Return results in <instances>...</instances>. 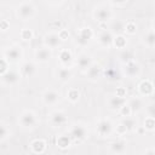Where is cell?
<instances>
[{
  "mask_svg": "<svg viewBox=\"0 0 155 155\" xmlns=\"http://www.w3.org/2000/svg\"><path fill=\"white\" fill-rule=\"evenodd\" d=\"M19 78L21 75L16 71V70H11V69H7L2 75H1V80L6 84V85H16L18 81H19Z\"/></svg>",
  "mask_w": 155,
  "mask_h": 155,
  "instance_id": "obj_15",
  "label": "cell"
},
{
  "mask_svg": "<svg viewBox=\"0 0 155 155\" xmlns=\"http://www.w3.org/2000/svg\"><path fill=\"white\" fill-rule=\"evenodd\" d=\"M113 45H115L117 48H120V50H124V48H126V46H127V39L121 34V35H116L115 38H114V41H113Z\"/></svg>",
  "mask_w": 155,
  "mask_h": 155,
  "instance_id": "obj_29",
  "label": "cell"
},
{
  "mask_svg": "<svg viewBox=\"0 0 155 155\" xmlns=\"http://www.w3.org/2000/svg\"><path fill=\"white\" fill-rule=\"evenodd\" d=\"M126 149H127V142L125 139H122V138L115 139L114 142L110 143V150L115 155H122V154H125Z\"/></svg>",
  "mask_w": 155,
  "mask_h": 155,
  "instance_id": "obj_14",
  "label": "cell"
},
{
  "mask_svg": "<svg viewBox=\"0 0 155 155\" xmlns=\"http://www.w3.org/2000/svg\"><path fill=\"white\" fill-rule=\"evenodd\" d=\"M58 61L62 64V67L64 68H70L71 62H73V54L67 48H62L58 53Z\"/></svg>",
  "mask_w": 155,
  "mask_h": 155,
  "instance_id": "obj_17",
  "label": "cell"
},
{
  "mask_svg": "<svg viewBox=\"0 0 155 155\" xmlns=\"http://www.w3.org/2000/svg\"><path fill=\"white\" fill-rule=\"evenodd\" d=\"M113 130H114V125L110 120L108 119H101L97 121V125H96V132L98 133V136L101 137H108L113 133Z\"/></svg>",
  "mask_w": 155,
  "mask_h": 155,
  "instance_id": "obj_7",
  "label": "cell"
},
{
  "mask_svg": "<svg viewBox=\"0 0 155 155\" xmlns=\"http://www.w3.org/2000/svg\"><path fill=\"white\" fill-rule=\"evenodd\" d=\"M59 92L53 90V88H48L46 91H44L41 98H42V102L44 104L46 105H54L58 101H59Z\"/></svg>",
  "mask_w": 155,
  "mask_h": 155,
  "instance_id": "obj_9",
  "label": "cell"
},
{
  "mask_svg": "<svg viewBox=\"0 0 155 155\" xmlns=\"http://www.w3.org/2000/svg\"><path fill=\"white\" fill-rule=\"evenodd\" d=\"M144 155H154V149H149L148 151H145Z\"/></svg>",
  "mask_w": 155,
  "mask_h": 155,
  "instance_id": "obj_44",
  "label": "cell"
},
{
  "mask_svg": "<svg viewBox=\"0 0 155 155\" xmlns=\"http://www.w3.org/2000/svg\"><path fill=\"white\" fill-rule=\"evenodd\" d=\"M57 34H58V36H59V39H61L62 41H64V40H67V39L69 38V33H68V30H65V29H61Z\"/></svg>",
  "mask_w": 155,
  "mask_h": 155,
  "instance_id": "obj_39",
  "label": "cell"
},
{
  "mask_svg": "<svg viewBox=\"0 0 155 155\" xmlns=\"http://www.w3.org/2000/svg\"><path fill=\"white\" fill-rule=\"evenodd\" d=\"M93 38V31L90 27H82L79 29V31L76 33L75 36V41L79 46H87L90 44V41Z\"/></svg>",
  "mask_w": 155,
  "mask_h": 155,
  "instance_id": "obj_5",
  "label": "cell"
},
{
  "mask_svg": "<svg viewBox=\"0 0 155 155\" xmlns=\"http://www.w3.org/2000/svg\"><path fill=\"white\" fill-rule=\"evenodd\" d=\"M30 149L35 154H42L46 150V143L42 139H35L30 143Z\"/></svg>",
  "mask_w": 155,
  "mask_h": 155,
  "instance_id": "obj_25",
  "label": "cell"
},
{
  "mask_svg": "<svg viewBox=\"0 0 155 155\" xmlns=\"http://www.w3.org/2000/svg\"><path fill=\"white\" fill-rule=\"evenodd\" d=\"M124 73L128 78H137L140 74V65L137 62L131 61V62L124 64Z\"/></svg>",
  "mask_w": 155,
  "mask_h": 155,
  "instance_id": "obj_12",
  "label": "cell"
},
{
  "mask_svg": "<svg viewBox=\"0 0 155 155\" xmlns=\"http://www.w3.org/2000/svg\"><path fill=\"white\" fill-rule=\"evenodd\" d=\"M61 42H62V40L59 39L57 33H47L44 36V45H45V47H47L50 50L59 47Z\"/></svg>",
  "mask_w": 155,
  "mask_h": 155,
  "instance_id": "obj_10",
  "label": "cell"
},
{
  "mask_svg": "<svg viewBox=\"0 0 155 155\" xmlns=\"http://www.w3.org/2000/svg\"><path fill=\"white\" fill-rule=\"evenodd\" d=\"M116 131H117V133H119V134H124V133H126V132H127V130L125 128V126H124L122 124H120V125L116 127Z\"/></svg>",
  "mask_w": 155,
  "mask_h": 155,
  "instance_id": "obj_41",
  "label": "cell"
},
{
  "mask_svg": "<svg viewBox=\"0 0 155 155\" xmlns=\"http://www.w3.org/2000/svg\"><path fill=\"white\" fill-rule=\"evenodd\" d=\"M7 70V62L5 61V58H0V76Z\"/></svg>",
  "mask_w": 155,
  "mask_h": 155,
  "instance_id": "obj_38",
  "label": "cell"
},
{
  "mask_svg": "<svg viewBox=\"0 0 155 155\" xmlns=\"http://www.w3.org/2000/svg\"><path fill=\"white\" fill-rule=\"evenodd\" d=\"M8 136H10V130L5 125L0 124V142L1 140H5Z\"/></svg>",
  "mask_w": 155,
  "mask_h": 155,
  "instance_id": "obj_35",
  "label": "cell"
},
{
  "mask_svg": "<svg viewBox=\"0 0 155 155\" xmlns=\"http://www.w3.org/2000/svg\"><path fill=\"white\" fill-rule=\"evenodd\" d=\"M70 144H71V138L69 137V134H61L57 138V145L61 149H67L70 147Z\"/></svg>",
  "mask_w": 155,
  "mask_h": 155,
  "instance_id": "obj_27",
  "label": "cell"
},
{
  "mask_svg": "<svg viewBox=\"0 0 155 155\" xmlns=\"http://www.w3.org/2000/svg\"><path fill=\"white\" fill-rule=\"evenodd\" d=\"M23 57V51L21 46L13 45L4 51V58L7 63H18Z\"/></svg>",
  "mask_w": 155,
  "mask_h": 155,
  "instance_id": "obj_4",
  "label": "cell"
},
{
  "mask_svg": "<svg viewBox=\"0 0 155 155\" xmlns=\"http://www.w3.org/2000/svg\"><path fill=\"white\" fill-rule=\"evenodd\" d=\"M92 63H93V59H92V57H91L90 54H87V53H81V54H79L78 61H76V64H78V67L80 68L81 71H86V70L92 65Z\"/></svg>",
  "mask_w": 155,
  "mask_h": 155,
  "instance_id": "obj_18",
  "label": "cell"
},
{
  "mask_svg": "<svg viewBox=\"0 0 155 155\" xmlns=\"http://www.w3.org/2000/svg\"><path fill=\"white\" fill-rule=\"evenodd\" d=\"M119 57H120V61L122 62V64H126V63H128V62H131V61H134V59H133V58H134L133 51H131V50H128V48L121 50Z\"/></svg>",
  "mask_w": 155,
  "mask_h": 155,
  "instance_id": "obj_26",
  "label": "cell"
},
{
  "mask_svg": "<svg viewBox=\"0 0 155 155\" xmlns=\"http://www.w3.org/2000/svg\"><path fill=\"white\" fill-rule=\"evenodd\" d=\"M124 25H125V23H124L122 21H120V19L114 21L113 24H111V30H110V33H111V34L115 33L116 35H121V33L124 31Z\"/></svg>",
  "mask_w": 155,
  "mask_h": 155,
  "instance_id": "obj_28",
  "label": "cell"
},
{
  "mask_svg": "<svg viewBox=\"0 0 155 155\" xmlns=\"http://www.w3.org/2000/svg\"><path fill=\"white\" fill-rule=\"evenodd\" d=\"M144 130L147 131H154L155 128V117H150L148 116L145 120H144Z\"/></svg>",
  "mask_w": 155,
  "mask_h": 155,
  "instance_id": "obj_33",
  "label": "cell"
},
{
  "mask_svg": "<svg viewBox=\"0 0 155 155\" xmlns=\"http://www.w3.org/2000/svg\"><path fill=\"white\" fill-rule=\"evenodd\" d=\"M138 91H139V93L142 96H145V97L147 96H151L153 92H154V85L149 80H143L138 85Z\"/></svg>",
  "mask_w": 155,
  "mask_h": 155,
  "instance_id": "obj_21",
  "label": "cell"
},
{
  "mask_svg": "<svg viewBox=\"0 0 155 155\" xmlns=\"http://www.w3.org/2000/svg\"><path fill=\"white\" fill-rule=\"evenodd\" d=\"M86 73V76L91 80V81H96L98 80L102 75H103V68L101 64L98 63H92V65L85 71Z\"/></svg>",
  "mask_w": 155,
  "mask_h": 155,
  "instance_id": "obj_13",
  "label": "cell"
},
{
  "mask_svg": "<svg viewBox=\"0 0 155 155\" xmlns=\"http://www.w3.org/2000/svg\"><path fill=\"white\" fill-rule=\"evenodd\" d=\"M16 13L21 19L28 21V19L33 18L35 15V6L31 1H23V2L17 5Z\"/></svg>",
  "mask_w": 155,
  "mask_h": 155,
  "instance_id": "obj_1",
  "label": "cell"
},
{
  "mask_svg": "<svg viewBox=\"0 0 155 155\" xmlns=\"http://www.w3.org/2000/svg\"><path fill=\"white\" fill-rule=\"evenodd\" d=\"M19 125L23 128H33L38 124V119L34 111L31 110H24L19 116Z\"/></svg>",
  "mask_w": 155,
  "mask_h": 155,
  "instance_id": "obj_6",
  "label": "cell"
},
{
  "mask_svg": "<svg viewBox=\"0 0 155 155\" xmlns=\"http://www.w3.org/2000/svg\"><path fill=\"white\" fill-rule=\"evenodd\" d=\"M107 76H108V79H114V74H115V70H113V69H109L107 73Z\"/></svg>",
  "mask_w": 155,
  "mask_h": 155,
  "instance_id": "obj_43",
  "label": "cell"
},
{
  "mask_svg": "<svg viewBox=\"0 0 155 155\" xmlns=\"http://www.w3.org/2000/svg\"><path fill=\"white\" fill-rule=\"evenodd\" d=\"M124 31L126 34H130V35L136 34V31H137V24L134 22H132V21L126 22L125 25H124Z\"/></svg>",
  "mask_w": 155,
  "mask_h": 155,
  "instance_id": "obj_31",
  "label": "cell"
},
{
  "mask_svg": "<svg viewBox=\"0 0 155 155\" xmlns=\"http://www.w3.org/2000/svg\"><path fill=\"white\" fill-rule=\"evenodd\" d=\"M120 124H122L127 131H132V130H134L137 127V122L134 121V119H132L130 116L128 117H125Z\"/></svg>",
  "mask_w": 155,
  "mask_h": 155,
  "instance_id": "obj_30",
  "label": "cell"
},
{
  "mask_svg": "<svg viewBox=\"0 0 155 155\" xmlns=\"http://www.w3.org/2000/svg\"><path fill=\"white\" fill-rule=\"evenodd\" d=\"M111 16H113L111 10L107 4H101V5L96 6L93 10V18L97 22H101V23L108 22L111 18Z\"/></svg>",
  "mask_w": 155,
  "mask_h": 155,
  "instance_id": "obj_3",
  "label": "cell"
},
{
  "mask_svg": "<svg viewBox=\"0 0 155 155\" xmlns=\"http://www.w3.org/2000/svg\"><path fill=\"white\" fill-rule=\"evenodd\" d=\"M69 137L71 138V140L75 142H82L87 138L88 136V130L86 128L85 125L82 124H74L70 126L69 128Z\"/></svg>",
  "mask_w": 155,
  "mask_h": 155,
  "instance_id": "obj_2",
  "label": "cell"
},
{
  "mask_svg": "<svg viewBox=\"0 0 155 155\" xmlns=\"http://www.w3.org/2000/svg\"><path fill=\"white\" fill-rule=\"evenodd\" d=\"M119 113H120L124 117H128V116H131V114H132V111H131L130 107L127 105V103H125V104L119 109Z\"/></svg>",
  "mask_w": 155,
  "mask_h": 155,
  "instance_id": "obj_36",
  "label": "cell"
},
{
  "mask_svg": "<svg viewBox=\"0 0 155 155\" xmlns=\"http://www.w3.org/2000/svg\"><path fill=\"white\" fill-rule=\"evenodd\" d=\"M126 103V98L124 97H119L116 94L111 96L109 99H108V105H109V109L110 110H114V111H119V109Z\"/></svg>",
  "mask_w": 155,
  "mask_h": 155,
  "instance_id": "obj_20",
  "label": "cell"
},
{
  "mask_svg": "<svg viewBox=\"0 0 155 155\" xmlns=\"http://www.w3.org/2000/svg\"><path fill=\"white\" fill-rule=\"evenodd\" d=\"M67 98L71 102V103H75L79 101L80 98V92L76 90V88H70L68 92H67Z\"/></svg>",
  "mask_w": 155,
  "mask_h": 155,
  "instance_id": "obj_32",
  "label": "cell"
},
{
  "mask_svg": "<svg viewBox=\"0 0 155 155\" xmlns=\"http://www.w3.org/2000/svg\"><path fill=\"white\" fill-rule=\"evenodd\" d=\"M33 31L30 30V29H28V28H24V29H22V31H21V38H22V40H24V41H29V40H31L33 39Z\"/></svg>",
  "mask_w": 155,
  "mask_h": 155,
  "instance_id": "obj_34",
  "label": "cell"
},
{
  "mask_svg": "<svg viewBox=\"0 0 155 155\" xmlns=\"http://www.w3.org/2000/svg\"><path fill=\"white\" fill-rule=\"evenodd\" d=\"M126 103H127V105L130 107L132 114L140 111V110L143 109V105H144L142 98H139V97H132V98H131L128 102H126Z\"/></svg>",
  "mask_w": 155,
  "mask_h": 155,
  "instance_id": "obj_23",
  "label": "cell"
},
{
  "mask_svg": "<svg viewBox=\"0 0 155 155\" xmlns=\"http://www.w3.org/2000/svg\"><path fill=\"white\" fill-rule=\"evenodd\" d=\"M71 78H73V70H71L70 68L61 67V68L57 70V79H58L61 82H68Z\"/></svg>",
  "mask_w": 155,
  "mask_h": 155,
  "instance_id": "obj_22",
  "label": "cell"
},
{
  "mask_svg": "<svg viewBox=\"0 0 155 155\" xmlns=\"http://www.w3.org/2000/svg\"><path fill=\"white\" fill-rule=\"evenodd\" d=\"M142 41H143V44H144L147 47L154 48V46H155V34H154V30H153V29L148 30V31L142 36Z\"/></svg>",
  "mask_w": 155,
  "mask_h": 155,
  "instance_id": "obj_24",
  "label": "cell"
},
{
  "mask_svg": "<svg viewBox=\"0 0 155 155\" xmlns=\"http://www.w3.org/2000/svg\"><path fill=\"white\" fill-rule=\"evenodd\" d=\"M10 28V23L5 19H1L0 21V30H7Z\"/></svg>",
  "mask_w": 155,
  "mask_h": 155,
  "instance_id": "obj_40",
  "label": "cell"
},
{
  "mask_svg": "<svg viewBox=\"0 0 155 155\" xmlns=\"http://www.w3.org/2000/svg\"><path fill=\"white\" fill-rule=\"evenodd\" d=\"M147 114L150 117H155V103L154 102H151V103L148 104V107H147Z\"/></svg>",
  "mask_w": 155,
  "mask_h": 155,
  "instance_id": "obj_37",
  "label": "cell"
},
{
  "mask_svg": "<svg viewBox=\"0 0 155 155\" xmlns=\"http://www.w3.org/2000/svg\"><path fill=\"white\" fill-rule=\"evenodd\" d=\"M36 74V65L35 63L27 61L24 63H22L21 65V75L24 78H31Z\"/></svg>",
  "mask_w": 155,
  "mask_h": 155,
  "instance_id": "obj_19",
  "label": "cell"
},
{
  "mask_svg": "<svg viewBox=\"0 0 155 155\" xmlns=\"http://www.w3.org/2000/svg\"><path fill=\"white\" fill-rule=\"evenodd\" d=\"M98 42L102 47H105V48H109L111 45H113V41H114V35L110 33V30H103L102 33H99L98 35Z\"/></svg>",
  "mask_w": 155,
  "mask_h": 155,
  "instance_id": "obj_16",
  "label": "cell"
},
{
  "mask_svg": "<svg viewBox=\"0 0 155 155\" xmlns=\"http://www.w3.org/2000/svg\"><path fill=\"white\" fill-rule=\"evenodd\" d=\"M34 56H35V59L36 62L39 63H47L51 58H52V51L47 47H39L35 50L34 52Z\"/></svg>",
  "mask_w": 155,
  "mask_h": 155,
  "instance_id": "obj_11",
  "label": "cell"
},
{
  "mask_svg": "<svg viewBox=\"0 0 155 155\" xmlns=\"http://www.w3.org/2000/svg\"><path fill=\"white\" fill-rule=\"evenodd\" d=\"M50 124L53 127H61L67 124V115L62 110H53L48 116Z\"/></svg>",
  "mask_w": 155,
  "mask_h": 155,
  "instance_id": "obj_8",
  "label": "cell"
},
{
  "mask_svg": "<svg viewBox=\"0 0 155 155\" xmlns=\"http://www.w3.org/2000/svg\"><path fill=\"white\" fill-rule=\"evenodd\" d=\"M127 1H111L110 5H115V6H122V5H126Z\"/></svg>",
  "mask_w": 155,
  "mask_h": 155,
  "instance_id": "obj_42",
  "label": "cell"
}]
</instances>
